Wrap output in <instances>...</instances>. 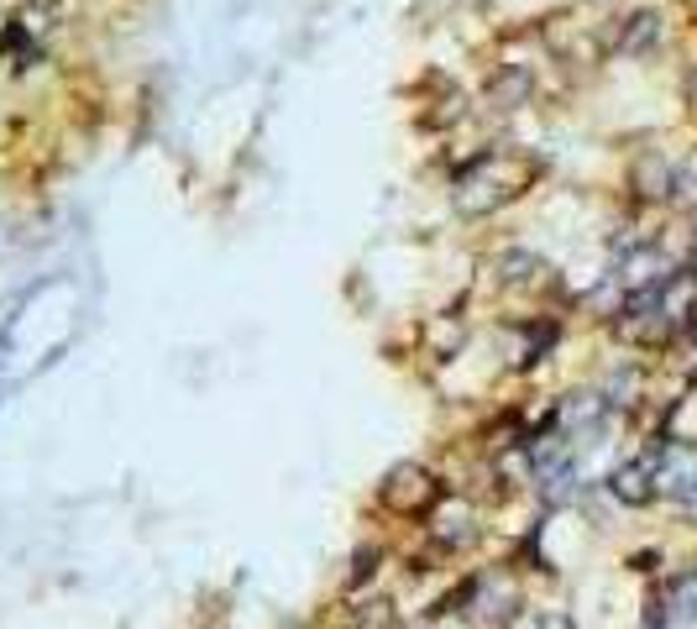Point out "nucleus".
I'll return each instance as SVG.
<instances>
[{
	"instance_id": "f257e3e1",
	"label": "nucleus",
	"mask_w": 697,
	"mask_h": 629,
	"mask_svg": "<svg viewBox=\"0 0 697 629\" xmlns=\"http://www.w3.org/2000/svg\"><path fill=\"white\" fill-rule=\"evenodd\" d=\"M540 173H546V163L525 148H482L457 168L451 204H457V216H472V221L477 216H494L504 204L525 200L540 184Z\"/></svg>"
},
{
	"instance_id": "f03ea898",
	"label": "nucleus",
	"mask_w": 697,
	"mask_h": 629,
	"mask_svg": "<svg viewBox=\"0 0 697 629\" xmlns=\"http://www.w3.org/2000/svg\"><path fill=\"white\" fill-rule=\"evenodd\" d=\"M372 499L394 519H430V509L446 499V482H440L436 467H425V462H394Z\"/></svg>"
},
{
	"instance_id": "7ed1b4c3",
	"label": "nucleus",
	"mask_w": 697,
	"mask_h": 629,
	"mask_svg": "<svg viewBox=\"0 0 697 629\" xmlns=\"http://www.w3.org/2000/svg\"><path fill=\"white\" fill-rule=\"evenodd\" d=\"M681 268H677V258L660 247V241H640V247H624V258H619V268H614V283H619V294L629 299V294H656L660 283H671Z\"/></svg>"
},
{
	"instance_id": "20e7f679",
	"label": "nucleus",
	"mask_w": 697,
	"mask_h": 629,
	"mask_svg": "<svg viewBox=\"0 0 697 629\" xmlns=\"http://www.w3.org/2000/svg\"><path fill=\"white\" fill-rule=\"evenodd\" d=\"M656 488H660V499L681 503V509H697V446L693 441H660Z\"/></svg>"
},
{
	"instance_id": "39448f33",
	"label": "nucleus",
	"mask_w": 697,
	"mask_h": 629,
	"mask_svg": "<svg viewBox=\"0 0 697 629\" xmlns=\"http://www.w3.org/2000/svg\"><path fill=\"white\" fill-rule=\"evenodd\" d=\"M425 536L436 540V551H467V546H472L477 540V509H472V499H451V493H446V499L436 503V509H430V519H425Z\"/></svg>"
},
{
	"instance_id": "423d86ee",
	"label": "nucleus",
	"mask_w": 697,
	"mask_h": 629,
	"mask_svg": "<svg viewBox=\"0 0 697 629\" xmlns=\"http://www.w3.org/2000/svg\"><path fill=\"white\" fill-rule=\"evenodd\" d=\"M656 457H660V446H650V451H640V457H629V462H619L614 472H608V493H614V503H624V509H650V503L660 499Z\"/></svg>"
},
{
	"instance_id": "0eeeda50",
	"label": "nucleus",
	"mask_w": 697,
	"mask_h": 629,
	"mask_svg": "<svg viewBox=\"0 0 697 629\" xmlns=\"http://www.w3.org/2000/svg\"><path fill=\"white\" fill-rule=\"evenodd\" d=\"M629 189H635V200H645V204L677 200V163H671L666 152L645 148L640 158L629 163Z\"/></svg>"
},
{
	"instance_id": "6e6552de",
	"label": "nucleus",
	"mask_w": 697,
	"mask_h": 629,
	"mask_svg": "<svg viewBox=\"0 0 697 629\" xmlns=\"http://www.w3.org/2000/svg\"><path fill=\"white\" fill-rule=\"evenodd\" d=\"M488 268H494L498 289H540L550 278V262L540 252H530V247H504V252L488 258Z\"/></svg>"
},
{
	"instance_id": "1a4fd4ad",
	"label": "nucleus",
	"mask_w": 697,
	"mask_h": 629,
	"mask_svg": "<svg viewBox=\"0 0 697 629\" xmlns=\"http://www.w3.org/2000/svg\"><path fill=\"white\" fill-rule=\"evenodd\" d=\"M656 42H660V17L656 11H629V17H619V27H614V53H624V58L650 53Z\"/></svg>"
},
{
	"instance_id": "9d476101",
	"label": "nucleus",
	"mask_w": 697,
	"mask_h": 629,
	"mask_svg": "<svg viewBox=\"0 0 697 629\" xmlns=\"http://www.w3.org/2000/svg\"><path fill=\"white\" fill-rule=\"evenodd\" d=\"M666 619L681 629L697 625V567H687V572H677L666 582Z\"/></svg>"
},
{
	"instance_id": "9b49d317",
	"label": "nucleus",
	"mask_w": 697,
	"mask_h": 629,
	"mask_svg": "<svg viewBox=\"0 0 697 629\" xmlns=\"http://www.w3.org/2000/svg\"><path fill=\"white\" fill-rule=\"evenodd\" d=\"M461 336H467V326L457 314H436V320H425V352L436 362H451L461 352Z\"/></svg>"
},
{
	"instance_id": "f8f14e48",
	"label": "nucleus",
	"mask_w": 697,
	"mask_h": 629,
	"mask_svg": "<svg viewBox=\"0 0 697 629\" xmlns=\"http://www.w3.org/2000/svg\"><path fill=\"white\" fill-rule=\"evenodd\" d=\"M351 625H357V629H394V625H399V613H394L388 598H362V603L351 609Z\"/></svg>"
},
{
	"instance_id": "ddd939ff",
	"label": "nucleus",
	"mask_w": 697,
	"mask_h": 629,
	"mask_svg": "<svg viewBox=\"0 0 697 629\" xmlns=\"http://www.w3.org/2000/svg\"><path fill=\"white\" fill-rule=\"evenodd\" d=\"M384 546H362V551H357V556H351V572H347V588H362V582H367V577H372V572H378V561H384Z\"/></svg>"
},
{
	"instance_id": "4468645a",
	"label": "nucleus",
	"mask_w": 697,
	"mask_h": 629,
	"mask_svg": "<svg viewBox=\"0 0 697 629\" xmlns=\"http://www.w3.org/2000/svg\"><path fill=\"white\" fill-rule=\"evenodd\" d=\"M687 341H693V347H697V320H693V331H687Z\"/></svg>"
},
{
	"instance_id": "2eb2a0df",
	"label": "nucleus",
	"mask_w": 697,
	"mask_h": 629,
	"mask_svg": "<svg viewBox=\"0 0 697 629\" xmlns=\"http://www.w3.org/2000/svg\"><path fill=\"white\" fill-rule=\"evenodd\" d=\"M693 268H697V231H693Z\"/></svg>"
}]
</instances>
